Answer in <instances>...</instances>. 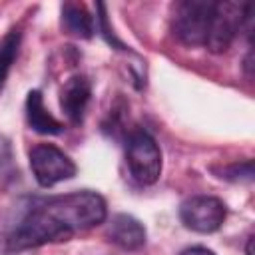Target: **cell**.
Returning a JSON list of instances; mask_svg holds the SVG:
<instances>
[{"instance_id": "6da1fadb", "label": "cell", "mask_w": 255, "mask_h": 255, "mask_svg": "<svg viewBox=\"0 0 255 255\" xmlns=\"http://www.w3.org/2000/svg\"><path fill=\"white\" fill-rule=\"evenodd\" d=\"M36 207L66 235V239L78 231H86L104 223L108 217L104 197L88 189L48 197L36 203Z\"/></svg>"}, {"instance_id": "7a4b0ae2", "label": "cell", "mask_w": 255, "mask_h": 255, "mask_svg": "<svg viewBox=\"0 0 255 255\" xmlns=\"http://www.w3.org/2000/svg\"><path fill=\"white\" fill-rule=\"evenodd\" d=\"M241 30H247V34L253 30L251 6L237 2H215L205 46L213 54H223L229 50L237 32Z\"/></svg>"}, {"instance_id": "3957f363", "label": "cell", "mask_w": 255, "mask_h": 255, "mask_svg": "<svg viewBox=\"0 0 255 255\" xmlns=\"http://www.w3.org/2000/svg\"><path fill=\"white\" fill-rule=\"evenodd\" d=\"M126 161L131 177L141 185H151L161 175V149L145 129H133L126 141Z\"/></svg>"}, {"instance_id": "277c9868", "label": "cell", "mask_w": 255, "mask_h": 255, "mask_svg": "<svg viewBox=\"0 0 255 255\" xmlns=\"http://www.w3.org/2000/svg\"><path fill=\"white\" fill-rule=\"evenodd\" d=\"M215 2L185 0L173 8V34L185 46H205Z\"/></svg>"}, {"instance_id": "5b68a950", "label": "cell", "mask_w": 255, "mask_h": 255, "mask_svg": "<svg viewBox=\"0 0 255 255\" xmlns=\"http://www.w3.org/2000/svg\"><path fill=\"white\" fill-rule=\"evenodd\" d=\"M30 167L42 187H52L60 181L72 179L78 171L76 163L52 143H38L30 149Z\"/></svg>"}, {"instance_id": "8992f818", "label": "cell", "mask_w": 255, "mask_h": 255, "mask_svg": "<svg viewBox=\"0 0 255 255\" xmlns=\"http://www.w3.org/2000/svg\"><path fill=\"white\" fill-rule=\"evenodd\" d=\"M227 209L219 197L213 195H193L185 199L179 207L181 223L195 233H213L225 221Z\"/></svg>"}, {"instance_id": "52a82bcc", "label": "cell", "mask_w": 255, "mask_h": 255, "mask_svg": "<svg viewBox=\"0 0 255 255\" xmlns=\"http://www.w3.org/2000/svg\"><path fill=\"white\" fill-rule=\"evenodd\" d=\"M92 98V84L86 76H72L60 92V108L70 124L80 126L84 122L88 104Z\"/></svg>"}, {"instance_id": "ba28073f", "label": "cell", "mask_w": 255, "mask_h": 255, "mask_svg": "<svg viewBox=\"0 0 255 255\" xmlns=\"http://www.w3.org/2000/svg\"><path fill=\"white\" fill-rule=\"evenodd\" d=\"M108 237L112 243H116L118 247H122L126 251H137L145 245L147 233L139 219H135L133 215H128V213H120L112 219Z\"/></svg>"}, {"instance_id": "9c48e42d", "label": "cell", "mask_w": 255, "mask_h": 255, "mask_svg": "<svg viewBox=\"0 0 255 255\" xmlns=\"http://www.w3.org/2000/svg\"><path fill=\"white\" fill-rule=\"evenodd\" d=\"M26 122L30 126V129L44 133V135H56L64 131V124L60 120H56L48 108L44 106V98L38 90L28 92L26 98Z\"/></svg>"}, {"instance_id": "30bf717a", "label": "cell", "mask_w": 255, "mask_h": 255, "mask_svg": "<svg viewBox=\"0 0 255 255\" xmlns=\"http://www.w3.org/2000/svg\"><path fill=\"white\" fill-rule=\"evenodd\" d=\"M62 26L78 38H92L96 30L94 16H90L84 4L74 2H66L62 6Z\"/></svg>"}, {"instance_id": "8fae6325", "label": "cell", "mask_w": 255, "mask_h": 255, "mask_svg": "<svg viewBox=\"0 0 255 255\" xmlns=\"http://www.w3.org/2000/svg\"><path fill=\"white\" fill-rule=\"evenodd\" d=\"M20 40H22V34L18 30H10L0 42V94H2L4 86H6L8 74L12 70V64H14L16 56H18Z\"/></svg>"}, {"instance_id": "7c38bea8", "label": "cell", "mask_w": 255, "mask_h": 255, "mask_svg": "<svg viewBox=\"0 0 255 255\" xmlns=\"http://www.w3.org/2000/svg\"><path fill=\"white\" fill-rule=\"evenodd\" d=\"M223 179H229V181H253V161L251 159H245V161H235L227 167H223L221 175Z\"/></svg>"}, {"instance_id": "4fadbf2b", "label": "cell", "mask_w": 255, "mask_h": 255, "mask_svg": "<svg viewBox=\"0 0 255 255\" xmlns=\"http://www.w3.org/2000/svg\"><path fill=\"white\" fill-rule=\"evenodd\" d=\"M14 177V161L8 141L0 135V179H12Z\"/></svg>"}, {"instance_id": "5bb4252c", "label": "cell", "mask_w": 255, "mask_h": 255, "mask_svg": "<svg viewBox=\"0 0 255 255\" xmlns=\"http://www.w3.org/2000/svg\"><path fill=\"white\" fill-rule=\"evenodd\" d=\"M179 255H215L211 249H207V247H187V249H183Z\"/></svg>"}, {"instance_id": "9a60e30c", "label": "cell", "mask_w": 255, "mask_h": 255, "mask_svg": "<svg viewBox=\"0 0 255 255\" xmlns=\"http://www.w3.org/2000/svg\"><path fill=\"white\" fill-rule=\"evenodd\" d=\"M251 243H253V237L247 239V255H253V253H251Z\"/></svg>"}]
</instances>
